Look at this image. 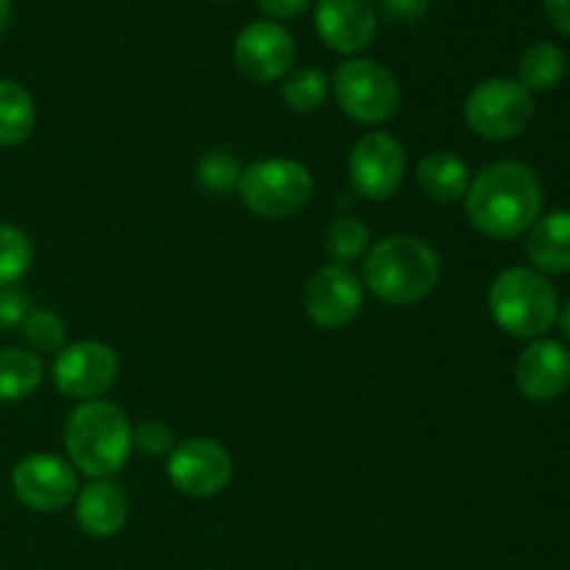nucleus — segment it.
<instances>
[{"label": "nucleus", "instance_id": "obj_1", "mask_svg": "<svg viewBox=\"0 0 570 570\" xmlns=\"http://www.w3.org/2000/svg\"><path fill=\"white\" fill-rule=\"evenodd\" d=\"M543 209V184L523 161H493L465 193V212L479 234L493 239H515L532 228Z\"/></svg>", "mask_w": 570, "mask_h": 570}, {"label": "nucleus", "instance_id": "obj_2", "mask_svg": "<svg viewBox=\"0 0 570 570\" xmlns=\"http://www.w3.org/2000/svg\"><path fill=\"white\" fill-rule=\"evenodd\" d=\"M365 287L379 301L393 306H412L426 298L440 282V256L426 239L412 234H393L379 239L365 256Z\"/></svg>", "mask_w": 570, "mask_h": 570}, {"label": "nucleus", "instance_id": "obj_3", "mask_svg": "<svg viewBox=\"0 0 570 570\" xmlns=\"http://www.w3.org/2000/svg\"><path fill=\"white\" fill-rule=\"evenodd\" d=\"M65 449L70 465L83 476H111L131 454V426L126 412L111 401H81L65 426Z\"/></svg>", "mask_w": 570, "mask_h": 570}, {"label": "nucleus", "instance_id": "obj_4", "mask_svg": "<svg viewBox=\"0 0 570 570\" xmlns=\"http://www.w3.org/2000/svg\"><path fill=\"white\" fill-rule=\"evenodd\" d=\"M488 306L501 332L521 340H540L557 321V293L543 273L532 267H507L493 278Z\"/></svg>", "mask_w": 570, "mask_h": 570}, {"label": "nucleus", "instance_id": "obj_5", "mask_svg": "<svg viewBox=\"0 0 570 570\" xmlns=\"http://www.w3.org/2000/svg\"><path fill=\"white\" fill-rule=\"evenodd\" d=\"M239 200L265 220H284L312 200V173L295 159H265L245 167L239 176Z\"/></svg>", "mask_w": 570, "mask_h": 570}, {"label": "nucleus", "instance_id": "obj_6", "mask_svg": "<svg viewBox=\"0 0 570 570\" xmlns=\"http://www.w3.org/2000/svg\"><path fill=\"white\" fill-rule=\"evenodd\" d=\"M334 95L351 120L379 126L399 111L401 89L393 72L373 59H348L334 72Z\"/></svg>", "mask_w": 570, "mask_h": 570}, {"label": "nucleus", "instance_id": "obj_7", "mask_svg": "<svg viewBox=\"0 0 570 570\" xmlns=\"http://www.w3.org/2000/svg\"><path fill=\"white\" fill-rule=\"evenodd\" d=\"M534 117V98L512 78H488L476 83L465 100V120L479 137L504 142L529 128Z\"/></svg>", "mask_w": 570, "mask_h": 570}, {"label": "nucleus", "instance_id": "obj_8", "mask_svg": "<svg viewBox=\"0 0 570 570\" xmlns=\"http://www.w3.org/2000/svg\"><path fill=\"white\" fill-rule=\"evenodd\" d=\"M120 362L111 345L98 340L65 345L53 360V384L61 395L76 401H95L115 384Z\"/></svg>", "mask_w": 570, "mask_h": 570}, {"label": "nucleus", "instance_id": "obj_9", "mask_svg": "<svg viewBox=\"0 0 570 570\" xmlns=\"http://www.w3.org/2000/svg\"><path fill=\"white\" fill-rule=\"evenodd\" d=\"M351 184L367 200H387L406 176V150L393 134L371 131L356 139L348 156Z\"/></svg>", "mask_w": 570, "mask_h": 570}, {"label": "nucleus", "instance_id": "obj_10", "mask_svg": "<svg viewBox=\"0 0 570 570\" xmlns=\"http://www.w3.org/2000/svg\"><path fill=\"white\" fill-rule=\"evenodd\" d=\"M232 456L209 438H189L176 443L167 456V479L173 488L193 499H209L223 493L232 482Z\"/></svg>", "mask_w": 570, "mask_h": 570}, {"label": "nucleus", "instance_id": "obj_11", "mask_svg": "<svg viewBox=\"0 0 570 570\" xmlns=\"http://www.w3.org/2000/svg\"><path fill=\"white\" fill-rule=\"evenodd\" d=\"M365 304V284L348 265H323L304 287V312L315 326L343 328L360 315Z\"/></svg>", "mask_w": 570, "mask_h": 570}, {"label": "nucleus", "instance_id": "obj_12", "mask_svg": "<svg viewBox=\"0 0 570 570\" xmlns=\"http://www.w3.org/2000/svg\"><path fill=\"white\" fill-rule=\"evenodd\" d=\"M295 61V39L284 26L259 20L245 26L234 39V67L254 83L278 81Z\"/></svg>", "mask_w": 570, "mask_h": 570}, {"label": "nucleus", "instance_id": "obj_13", "mask_svg": "<svg viewBox=\"0 0 570 570\" xmlns=\"http://www.w3.org/2000/svg\"><path fill=\"white\" fill-rule=\"evenodd\" d=\"M14 495L33 512H59L78 495V476L56 454H31L11 471Z\"/></svg>", "mask_w": 570, "mask_h": 570}, {"label": "nucleus", "instance_id": "obj_14", "mask_svg": "<svg viewBox=\"0 0 570 570\" xmlns=\"http://www.w3.org/2000/svg\"><path fill=\"white\" fill-rule=\"evenodd\" d=\"M315 28L328 50L354 56L376 37V11L371 0H317Z\"/></svg>", "mask_w": 570, "mask_h": 570}, {"label": "nucleus", "instance_id": "obj_15", "mask_svg": "<svg viewBox=\"0 0 570 570\" xmlns=\"http://www.w3.org/2000/svg\"><path fill=\"white\" fill-rule=\"evenodd\" d=\"M518 390L534 404L560 399L570 384V351L557 340H534L515 365Z\"/></svg>", "mask_w": 570, "mask_h": 570}, {"label": "nucleus", "instance_id": "obj_16", "mask_svg": "<svg viewBox=\"0 0 570 570\" xmlns=\"http://www.w3.org/2000/svg\"><path fill=\"white\" fill-rule=\"evenodd\" d=\"M128 521V501L120 488L95 479L76 495V523L89 538H115Z\"/></svg>", "mask_w": 570, "mask_h": 570}, {"label": "nucleus", "instance_id": "obj_17", "mask_svg": "<svg viewBox=\"0 0 570 570\" xmlns=\"http://www.w3.org/2000/svg\"><path fill=\"white\" fill-rule=\"evenodd\" d=\"M527 256L538 273L570 271V212L538 217L527 234Z\"/></svg>", "mask_w": 570, "mask_h": 570}, {"label": "nucleus", "instance_id": "obj_18", "mask_svg": "<svg viewBox=\"0 0 570 570\" xmlns=\"http://www.w3.org/2000/svg\"><path fill=\"white\" fill-rule=\"evenodd\" d=\"M417 187L434 204H456L471 187L468 161L451 150H434L417 161Z\"/></svg>", "mask_w": 570, "mask_h": 570}, {"label": "nucleus", "instance_id": "obj_19", "mask_svg": "<svg viewBox=\"0 0 570 570\" xmlns=\"http://www.w3.org/2000/svg\"><path fill=\"white\" fill-rule=\"evenodd\" d=\"M45 367L28 348H0V401H22L42 384Z\"/></svg>", "mask_w": 570, "mask_h": 570}, {"label": "nucleus", "instance_id": "obj_20", "mask_svg": "<svg viewBox=\"0 0 570 570\" xmlns=\"http://www.w3.org/2000/svg\"><path fill=\"white\" fill-rule=\"evenodd\" d=\"M33 122H37V109L28 89L9 78H0V145L11 148L26 142L33 131Z\"/></svg>", "mask_w": 570, "mask_h": 570}, {"label": "nucleus", "instance_id": "obj_21", "mask_svg": "<svg viewBox=\"0 0 570 570\" xmlns=\"http://www.w3.org/2000/svg\"><path fill=\"white\" fill-rule=\"evenodd\" d=\"M566 67L568 59L560 45L538 42L523 50L521 61H518V83L529 92H546L562 81Z\"/></svg>", "mask_w": 570, "mask_h": 570}, {"label": "nucleus", "instance_id": "obj_22", "mask_svg": "<svg viewBox=\"0 0 570 570\" xmlns=\"http://www.w3.org/2000/svg\"><path fill=\"white\" fill-rule=\"evenodd\" d=\"M33 262V245L22 228L0 223V289L14 287Z\"/></svg>", "mask_w": 570, "mask_h": 570}, {"label": "nucleus", "instance_id": "obj_23", "mask_svg": "<svg viewBox=\"0 0 570 570\" xmlns=\"http://www.w3.org/2000/svg\"><path fill=\"white\" fill-rule=\"evenodd\" d=\"M328 95V78L326 72L317 67H301V70L289 72L282 83L284 104L293 111H315L321 109L323 100Z\"/></svg>", "mask_w": 570, "mask_h": 570}, {"label": "nucleus", "instance_id": "obj_24", "mask_svg": "<svg viewBox=\"0 0 570 570\" xmlns=\"http://www.w3.org/2000/svg\"><path fill=\"white\" fill-rule=\"evenodd\" d=\"M367 226L356 217H337L332 226L326 228V250L334 262L348 265V262L360 259L367 248Z\"/></svg>", "mask_w": 570, "mask_h": 570}, {"label": "nucleus", "instance_id": "obj_25", "mask_svg": "<svg viewBox=\"0 0 570 570\" xmlns=\"http://www.w3.org/2000/svg\"><path fill=\"white\" fill-rule=\"evenodd\" d=\"M22 334L37 354H59L67 345V328L59 315L48 309H31L22 321Z\"/></svg>", "mask_w": 570, "mask_h": 570}, {"label": "nucleus", "instance_id": "obj_26", "mask_svg": "<svg viewBox=\"0 0 570 570\" xmlns=\"http://www.w3.org/2000/svg\"><path fill=\"white\" fill-rule=\"evenodd\" d=\"M239 176H243V167L226 150H212L198 161V181L209 193H232L237 189Z\"/></svg>", "mask_w": 570, "mask_h": 570}, {"label": "nucleus", "instance_id": "obj_27", "mask_svg": "<svg viewBox=\"0 0 570 570\" xmlns=\"http://www.w3.org/2000/svg\"><path fill=\"white\" fill-rule=\"evenodd\" d=\"M131 445H137L142 454H170L176 449V434L167 423L161 421H145L137 429H131Z\"/></svg>", "mask_w": 570, "mask_h": 570}, {"label": "nucleus", "instance_id": "obj_28", "mask_svg": "<svg viewBox=\"0 0 570 570\" xmlns=\"http://www.w3.org/2000/svg\"><path fill=\"white\" fill-rule=\"evenodd\" d=\"M28 298L14 287L0 289V328H14L22 326L28 315Z\"/></svg>", "mask_w": 570, "mask_h": 570}, {"label": "nucleus", "instance_id": "obj_29", "mask_svg": "<svg viewBox=\"0 0 570 570\" xmlns=\"http://www.w3.org/2000/svg\"><path fill=\"white\" fill-rule=\"evenodd\" d=\"M256 6L273 20H295L309 9V0H256Z\"/></svg>", "mask_w": 570, "mask_h": 570}, {"label": "nucleus", "instance_id": "obj_30", "mask_svg": "<svg viewBox=\"0 0 570 570\" xmlns=\"http://www.w3.org/2000/svg\"><path fill=\"white\" fill-rule=\"evenodd\" d=\"M384 11H387L393 20L401 22H415L426 14L429 0H382Z\"/></svg>", "mask_w": 570, "mask_h": 570}, {"label": "nucleus", "instance_id": "obj_31", "mask_svg": "<svg viewBox=\"0 0 570 570\" xmlns=\"http://www.w3.org/2000/svg\"><path fill=\"white\" fill-rule=\"evenodd\" d=\"M543 9L551 26L570 37V0H543Z\"/></svg>", "mask_w": 570, "mask_h": 570}, {"label": "nucleus", "instance_id": "obj_32", "mask_svg": "<svg viewBox=\"0 0 570 570\" xmlns=\"http://www.w3.org/2000/svg\"><path fill=\"white\" fill-rule=\"evenodd\" d=\"M557 326H560V332H562V337L566 340H570V301L566 306H562L560 312H557Z\"/></svg>", "mask_w": 570, "mask_h": 570}, {"label": "nucleus", "instance_id": "obj_33", "mask_svg": "<svg viewBox=\"0 0 570 570\" xmlns=\"http://www.w3.org/2000/svg\"><path fill=\"white\" fill-rule=\"evenodd\" d=\"M11 20V0H0V33L6 31Z\"/></svg>", "mask_w": 570, "mask_h": 570}, {"label": "nucleus", "instance_id": "obj_34", "mask_svg": "<svg viewBox=\"0 0 570 570\" xmlns=\"http://www.w3.org/2000/svg\"><path fill=\"white\" fill-rule=\"evenodd\" d=\"M217 3H228V0H217Z\"/></svg>", "mask_w": 570, "mask_h": 570}]
</instances>
